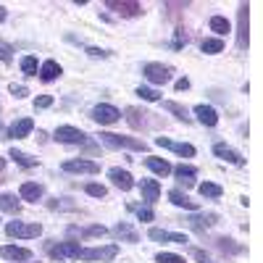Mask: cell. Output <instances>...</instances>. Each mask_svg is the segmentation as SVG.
Here are the masks:
<instances>
[{
    "label": "cell",
    "mask_w": 263,
    "mask_h": 263,
    "mask_svg": "<svg viewBox=\"0 0 263 263\" xmlns=\"http://www.w3.org/2000/svg\"><path fill=\"white\" fill-rule=\"evenodd\" d=\"M0 258H6V260H29L32 258V250L27 248H16V245H3L0 248Z\"/></svg>",
    "instance_id": "obj_16"
},
{
    "label": "cell",
    "mask_w": 263,
    "mask_h": 263,
    "mask_svg": "<svg viewBox=\"0 0 263 263\" xmlns=\"http://www.w3.org/2000/svg\"><path fill=\"white\" fill-rule=\"evenodd\" d=\"M21 71H24V74H37V58L34 55H24V58H21Z\"/></svg>",
    "instance_id": "obj_34"
},
{
    "label": "cell",
    "mask_w": 263,
    "mask_h": 263,
    "mask_svg": "<svg viewBox=\"0 0 263 263\" xmlns=\"http://www.w3.org/2000/svg\"><path fill=\"white\" fill-rule=\"evenodd\" d=\"M84 190H87V195H92V197H105L108 195V190L103 184H87Z\"/></svg>",
    "instance_id": "obj_37"
},
{
    "label": "cell",
    "mask_w": 263,
    "mask_h": 263,
    "mask_svg": "<svg viewBox=\"0 0 263 263\" xmlns=\"http://www.w3.org/2000/svg\"><path fill=\"white\" fill-rule=\"evenodd\" d=\"M63 171H69V174H98L100 166L95 161H66L63 163Z\"/></svg>",
    "instance_id": "obj_10"
},
{
    "label": "cell",
    "mask_w": 263,
    "mask_h": 263,
    "mask_svg": "<svg viewBox=\"0 0 263 263\" xmlns=\"http://www.w3.org/2000/svg\"><path fill=\"white\" fill-rule=\"evenodd\" d=\"M237 45L239 50L248 48V3L239 6V24H237Z\"/></svg>",
    "instance_id": "obj_13"
},
{
    "label": "cell",
    "mask_w": 263,
    "mask_h": 263,
    "mask_svg": "<svg viewBox=\"0 0 263 263\" xmlns=\"http://www.w3.org/2000/svg\"><path fill=\"white\" fill-rule=\"evenodd\" d=\"M187 87H190V79H179V82H177V90H179V92L187 90Z\"/></svg>",
    "instance_id": "obj_46"
},
{
    "label": "cell",
    "mask_w": 263,
    "mask_h": 263,
    "mask_svg": "<svg viewBox=\"0 0 263 263\" xmlns=\"http://www.w3.org/2000/svg\"><path fill=\"white\" fill-rule=\"evenodd\" d=\"M145 116H150V114L140 111V108H126V121L135 126V129H142L145 126Z\"/></svg>",
    "instance_id": "obj_25"
},
{
    "label": "cell",
    "mask_w": 263,
    "mask_h": 263,
    "mask_svg": "<svg viewBox=\"0 0 263 263\" xmlns=\"http://www.w3.org/2000/svg\"><path fill=\"white\" fill-rule=\"evenodd\" d=\"M11 92H13V98H18V100L29 95V90H27L24 84H11Z\"/></svg>",
    "instance_id": "obj_38"
},
{
    "label": "cell",
    "mask_w": 263,
    "mask_h": 263,
    "mask_svg": "<svg viewBox=\"0 0 263 263\" xmlns=\"http://www.w3.org/2000/svg\"><path fill=\"white\" fill-rule=\"evenodd\" d=\"M192 255H195L197 260H200V263H208V260H211V258H208V253H203V250H197V248L192 250Z\"/></svg>",
    "instance_id": "obj_44"
},
{
    "label": "cell",
    "mask_w": 263,
    "mask_h": 263,
    "mask_svg": "<svg viewBox=\"0 0 263 263\" xmlns=\"http://www.w3.org/2000/svg\"><path fill=\"white\" fill-rule=\"evenodd\" d=\"M87 53L95 55V58H105L108 55V50H100V48H87Z\"/></svg>",
    "instance_id": "obj_45"
},
{
    "label": "cell",
    "mask_w": 263,
    "mask_h": 263,
    "mask_svg": "<svg viewBox=\"0 0 263 263\" xmlns=\"http://www.w3.org/2000/svg\"><path fill=\"white\" fill-rule=\"evenodd\" d=\"M6 16H8V13H6V8L0 6V21H6Z\"/></svg>",
    "instance_id": "obj_47"
},
{
    "label": "cell",
    "mask_w": 263,
    "mask_h": 263,
    "mask_svg": "<svg viewBox=\"0 0 263 263\" xmlns=\"http://www.w3.org/2000/svg\"><path fill=\"white\" fill-rule=\"evenodd\" d=\"M108 177H111V182H114L121 192H129L132 187H135V179H132V174L124 171V168H111V171H108Z\"/></svg>",
    "instance_id": "obj_14"
},
{
    "label": "cell",
    "mask_w": 263,
    "mask_h": 263,
    "mask_svg": "<svg viewBox=\"0 0 263 263\" xmlns=\"http://www.w3.org/2000/svg\"><path fill=\"white\" fill-rule=\"evenodd\" d=\"M50 105H53V98L50 95H40L34 100V108H50Z\"/></svg>",
    "instance_id": "obj_40"
},
{
    "label": "cell",
    "mask_w": 263,
    "mask_h": 263,
    "mask_svg": "<svg viewBox=\"0 0 263 263\" xmlns=\"http://www.w3.org/2000/svg\"><path fill=\"white\" fill-rule=\"evenodd\" d=\"M197 190H200V195H203V197H221V187L213 184V182H203Z\"/></svg>",
    "instance_id": "obj_32"
},
{
    "label": "cell",
    "mask_w": 263,
    "mask_h": 263,
    "mask_svg": "<svg viewBox=\"0 0 263 263\" xmlns=\"http://www.w3.org/2000/svg\"><path fill=\"white\" fill-rule=\"evenodd\" d=\"M187 42H190L187 32H184V29H179V32H177V37H174V48H182V45H187Z\"/></svg>",
    "instance_id": "obj_39"
},
{
    "label": "cell",
    "mask_w": 263,
    "mask_h": 263,
    "mask_svg": "<svg viewBox=\"0 0 263 263\" xmlns=\"http://www.w3.org/2000/svg\"><path fill=\"white\" fill-rule=\"evenodd\" d=\"M114 232H116V237H124L126 242H137V232L132 229L129 224H119V227H116Z\"/></svg>",
    "instance_id": "obj_31"
},
{
    "label": "cell",
    "mask_w": 263,
    "mask_h": 263,
    "mask_svg": "<svg viewBox=\"0 0 263 263\" xmlns=\"http://www.w3.org/2000/svg\"><path fill=\"white\" fill-rule=\"evenodd\" d=\"M137 95H140L142 100H147V103H158V100H161V92L150 90V87H137Z\"/></svg>",
    "instance_id": "obj_33"
},
{
    "label": "cell",
    "mask_w": 263,
    "mask_h": 263,
    "mask_svg": "<svg viewBox=\"0 0 263 263\" xmlns=\"http://www.w3.org/2000/svg\"><path fill=\"white\" fill-rule=\"evenodd\" d=\"M137 218L140 221H153V211L150 208H137Z\"/></svg>",
    "instance_id": "obj_42"
},
{
    "label": "cell",
    "mask_w": 263,
    "mask_h": 263,
    "mask_svg": "<svg viewBox=\"0 0 263 263\" xmlns=\"http://www.w3.org/2000/svg\"><path fill=\"white\" fill-rule=\"evenodd\" d=\"M6 168V158H0V171H3Z\"/></svg>",
    "instance_id": "obj_48"
},
{
    "label": "cell",
    "mask_w": 263,
    "mask_h": 263,
    "mask_svg": "<svg viewBox=\"0 0 263 263\" xmlns=\"http://www.w3.org/2000/svg\"><path fill=\"white\" fill-rule=\"evenodd\" d=\"M163 108H166V111L168 114H174V116H177V119H182V121H190V114H187V108H182L179 103H163Z\"/></svg>",
    "instance_id": "obj_30"
},
{
    "label": "cell",
    "mask_w": 263,
    "mask_h": 263,
    "mask_svg": "<svg viewBox=\"0 0 263 263\" xmlns=\"http://www.w3.org/2000/svg\"><path fill=\"white\" fill-rule=\"evenodd\" d=\"M216 213H208V216H190V218H184V221L192 227V229H197V232H203V229H208L211 224H216Z\"/></svg>",
    "instance_id": "obj_23"
},
{
    "label": "cell",
    "mask_w": 263,
    "mask_h": 263,
    "mask_svg": "<svg viewBox=\"0 0 263 263\" xmlns=\"http://www.w3.org/2000/svg\"><path fill=\"white\" fill-rule=\"evenodd\" d=\"M147 234H150V239H156V242H174V245H187V242H190L187 234L166 232V229H150Z\"/></svg>",
    "instance_id": "obj_8"
},
{
    "label": "cell",
    "mask_w": 263,
    "mask_h": 263,
    "mask_svg": "<svg viewBox=\"0 0 263 263\" xmlns=\"http://www.w3.org/2000/svg\"><path fill=\"white\" fill-rule=\"evenodd\" d=\"M100 142H105L108 147H124V150H147V145L142 140L135 137H121V135H111V132H100Z\"/></svg>",
    "instance_id": "obj_1"
},
{
    "label": "cell",
    "mask_w": 263,
    "mask_h": 263,
    "mask_svg": "<svg viewBox=\"0 0 263 263\" xmlns=\"http://www.w3.org/2000/svg\"><path fill=\"white\" fill-rule=\"evenodd\" d=\"M119 255V245H105V248H82L77 258L82 260H114Z\"/></svg>",
    "instance_id": "obj_3"
},
{
    "label": "cell",
    "mask_w": 263,
    "mask_h": 263,
    "mask_svg": "<svg viewBox=\"0 0 263 263\" xmlns=\"http://www.w3.org/2000/svg\"><path fill=\"white\" fill-rule=\"evenodd\" d=\"M145 166L153 171V174H158V177H166V174H171V163L166 158H145Z\"/></svg>",
    "instance_id": "obj_22"
},
{
    "label": "cell",
    "mask_w": 263,
    "mask_h": 263,
    "mask_svg": "<svg viewBox=\"0 0 263 263\" xmlns=\"http://www.w3.org/2000/svg\"><path fill=\"white\" fill-rule=\"evenodd\" d=\"M42 192L45 190H42V184H37V182H24L18 187V197L21 200H29V203H37L42 197Z\"/></svg>",
    "instance_id": "obj_15"
},
{
    "label": "cell",
    "mask_w": 263,
    "mask_h": 263,
    "mask_svg": "<svg viewBox=\"0 0 263 263\" xmlns=\"http://www.w3.org/2000/svg\"><path fill=\"white\" fill-rule=\"evenodd\" d=\"M156 260H158V263H184V258L177 255V253H158Z\"/></svg>",
    "instance_id": "obj_35"
},
{
    "label": "cell",
    "mask_w": 263,
    "mask_h": 263,
    "mask_svg": "<svg viewBox=\"0 0 263 263\" xmlns=\"http://www.w3.org/2000/svg\"><path fill=\"white\" fill-rule=\"evenodd\" d=\"M55 140H58V142H66V145H82V142L87 140V135H84L82 129H77V126L63 124V126L55 129Z\"/></svg>",
    "instance_id": "obj_6"
},
{
    "label": "cell",
    "mask_w": 263,
    "mask_h": 263,
    "mask_svg": "<svg viewBox=\"0 0 263 263\" xmlns=\"http://www.w3.org/2000/svg\"><path fill=\"white\" fill-rule=\"evenodd\" d=\"M13 53V48L8 45V42H3V40H0V63H11V55Z\"/></svg>",
    "instance_id": "obj_36"
},
{
    "label": "cell",
    "mask_w": 263,
    "mask_h": 263,
    "mask_svg": "<svg viewBox=\"0 0 263 263\" xmlns=\"http://www.w3.org/2000/svg\"><path fill=\"white\" fill-rule=\"evenodd\" d=\"M208 27H211L216 34H227V32H232V24H229V21H227L224 16H211Z\"/></svg>",
    "instance_id": "obj_26"
},
{
    "label": "cell",
    "mask_w": 263,
    "mask_h": 263,
    "mask_svg": "<svg viewBox=\"0 0 263 263\" xmlns=\"http://www.w3.org/2000/svg\"><path fill=\"white\" fill-rule=\"evenodd\" d=\"M140 190H142V200L145 203H156L158 197H161V184L156 179H142Z\"/></svg>",
    "instance_id": "obj_18"
},
{
    "label": "cell",
    "mask_w": 263,
    "mask_h": 263,
    "mask_svg": "<svg viewBox=\"0 0 263 263\" xmlns=\"http://www.w3.org/2000/svg\"><path fill=\"white\" fill-rule=\"evenodd\" d=\"M200 50L208 53V55L221 53V50H224V40H218V37H216V40H213V37H211V40H203V42H200Z\"/></svg>",
    "instance_id": "obj_28"
},
{
    "label": "cell",
    "mask_w": 263,
    "mask_h": 263,
    "mask_svg": "<svg viewBox=\"0 0 263 263\" xmlns=\"http://www.w3.org/2000/svg\"><path fill=\"white\" fill-rule=\"evenodd\" d=\"M195 116H197V121H200L203 126H216L218 124V114H216V108H211V105H195Z\"/></svg>",
    "instance_id": "obj_17"
},
{
    "label": "cell",
    "mask_w": 263,
    "mask_h": 263,
    "mask_svg": "<svg viewBox=\"0 0 263 263\" xmlns=\"http://www.w3.org/2000/svg\"><path fill=\"white\" fill-rule=\"evenodd\" d=\"M6 234L8 237H21V239H32V237L42 234V227L40 224H24V221H8Z\"/></svg>",
    "instance_id": "obj_2"
},
{
    "label": "cell",
    "mask_w": 263,
    "mask_h": 263,
    "mask_svg": "<svg viewBox=\"0 0 263 263\" xmlns=\"http://www.w3.org/2000/svg\"><path fill=\"white\" fill-rule=\"evenodd\" d=\"M171 171L177 174V179H182L184 184H192V179H195V174H197V171H195L192 166H184V163H182V166H177V168H171Z\"/></svg>",
    "instance_id": "obj_29"
},
{
    "label": "cell",
    "mask_w": 263,
    "mask_h": 263,
    "mask_svg": "<svg viewBox=\"0 0 263 263\" xmlns=\"http://www.w3.org/2000/svg\"><path fill=\"white\" fill-rule=\"evenodd\" d=\"M156 145L158 147H168V150L179 153V156H184V158H192L195 156V147L192 145H187V142H171L168 137H156Z\"/></svg>",
    "instance_id": "obj_12"
},
{
    "label": "cell",
    "mask_w": 263,
    "mask_h": 263,
    "mask_svg": "<svg viewBox=\"0 0 263 263\" xmlns=\"http://www.w3.org/2000/svg\"><path fill=\"white\" fill-rule=\"evenodd\" d=\"M213 156H216V158H221V161H227V163H234V166H242V163H245V158L239 156L237 150H232L229 145H224V142L213 145Z\"/></svg>",
    "instance_id": "obj_9"
},
{
    "label": "cell",
    "mask_w": 263,
    "mask_h": 263,
    "mask_svg": "<svg viewBox=\"0 0 263 263\" xmlns=\"http://www.w3.org/2000/svg\"><path fill=\"white\" fill-rule=\"evenodd\" d=\"M105 8H111V11H116L119 16H126V18L142 13V6H140V3H126V0H124V3H121V0H108Z\"/></svg>",
    "instance_id": "obj_7"
},
{
    "label": "cell",
    "mask_w": 263,
    "mask_h": 263,
    "mask_svg": "<svg viewBox=\"0 0 263 263\" xmlns=\"http://www.w3.org/2000/svg\"><path fill=\"white\" fill-rule=\"evenodd\" d=\"M145 79L153 82V84H166L171 79V69L163 63H145V69H142Z\"/></svg>",
    "instance_id": "obj_4"
},
{
    "label": "cell",
    "mask_w": 263,
    "mask_h": 263,
    "mask_svg": "<svg viewBox=\"0 0 263 263\" xmlns=\"http://www.w3.org/2000/svg\"><path fill=\"white\" fill-rule=\"evenodd\" d=\"M168 200L177 205V208H187V211H197V203L195 200H190V197L184 195V192H179V190H171L168 192Z\"/></svg>",
    "instance_id": "obj_21"
},
{
    "label": "cell",
    "mask_w": 263,
    "mask_h": 263,
    "mask_svg": "<svg viewBox=\"0 0 263 263\" xmlns=\"http://www.w3.org/2000/svg\"><path fill=\"white\" fill-rule=\"evenodd\" d=\"M34 129V121L32 119H18L11 129H8V137H16V140H21V137H27L29 132Z\"/></svg>",
    "instance_id": "obj_19"
},
{
    "label": "cell",
    "mask_w": 263,
    "mask_h": 263,
    "mask_svg": "<svg viewBox=\"0 0 263 263\" xmlns=\"http://www.w3.org/2000/svg\"><path fill=\"white\" fill-rule=\"evenodd\" d=\"M82 234H87V237H103V234H105V227H90V229H82Z\"/></svg>",
    "instance_id": "obj_41"
},
{
    "label": "cell",
    "mask_w": 263,
    "mask_h": 263,
    "mask_svg": "<svg viewBox=\"0 0 263 263\" xmlns=\"http://www.w3.org/2000/svg\"><path fill=\"white\" fill-rule=\"evenodd\" d=\"M0 211H6V213H18L21 205H18V200H16V195L0 192Z\"/></svg>",
    "instance_id": "obj_24"
},
{
    "label": "cell",
    "mask_w": 263,
    "mask_h": 263,
    "mask_svg": "<svg viewBox=\"0 0 263 263\" xmlns=\"http://www.w3.org/2000/svg\"><path fill=\"white\" fill-rule=\"evenodd\" d=\"M119 116H121V114H119V108L108 105V103H100V105H95L92 111H90V119L98 121V124H116Z\"/></svg>",
    "instance_id": "obj_5"
},
{
    "label": "cell",
    "mask_w": 263,
    "mask_h": 263,
    "mask_svg": "<svg viewBox=\"0 0 263 263\" xmlns=\"http://www.w3.org/2000/svg\"><path fill=\"white\" fill-rule=\"evenodd\" d=\"M8 156H11V158H13V161H16L18 166H24V168H32V166H37V158L27 156V153H21V150H16V147H13V150L8 153Z\"/></svg>",
    "instance_id": "obj_27"
},
{
    "label": "cell",
    "mask_w": 263,
    "mask_h": 263,
    "mask_svg": "<svg viewBox=\"0 0 263 263\" xmlns=\"http://www.w3.org/2000/svg\"><path fill=\"white\" fill-rule=\"evenodd\" d=\"M61 77V66H58V61H45L40 66V79L42 82H53V79H58Z\"/></svg>",
    "instance_id": "obj_20"
},
{
    "label": "cell",
    "mask_w": 263,
    "mask_h": 263,
    "mask_svg": "<svg viewBox=\"0 0 263 263\" xmlns=\"http://www.w3.org/2000/svg\"><path fill=\"white\" fill-rule=\"evenodd\" d=\"M79 250H82L79 242H58V245L50 248V255L58 258V260H66V258H77Z\"/></svg>",
    "instance_id": "obj_11"
},
{
    "label": "cell",
    "mask_w": 263,
    "mask_h": 263,
    "mask_svg": "<svg viewBox=\"0 0 263 263\" xmlns=\"http://www.w3.org/2000/svg\"><path fill=\"white\" fill-rule=\"evenodd\" d=\"M218 248H221V250H229V253H237V250H239V248L232 245V239H227V237H224V239H218Z\"/></svg>",
    "instance_id": "obj_43"
}]
</instances>
